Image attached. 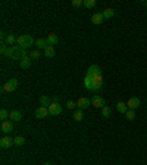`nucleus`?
I'll list each match as a JSON object with an SVG mask.
<instances>
[{
	"instance_id": "20",
	"label": "nucleus",
	"mask_w": 147,
	"mask_h": 165,
	"mask_svg": "<svg viewBox=\"0 0 147 165\" xmlns=\"http://www.w3.org/2000/svg\"><path fill=\"white\" fill-rule=\"evenodd\" d=\"M116 109H118V112L125 113L128 111V105L125 102H118V103H116Z\"/></svg>"
},
{
	"instance_id": "28",
	"label": "nucleus",
	"mask_w": 147,
	"mask_h": 165,
	"mask_svg": "<svg viewBox=\"0 0 147 165\" xmlns=\"http://www.w3.org/2000/svg\"><path fill=\"white\" fill-rule=\"evenodd\" d=\"M14 140H15V145L16 146H22L24 143H25V139H24L22 136H18V137H15Z\"/></svg>"
},
{
	"instance_id": "1",
	"label": "nucleus",
	"mask_w": 147,
	"mask_h": 165,
	"mask_svg": "<svg viewBox=\"0 0 147 165\" xmlns=\"http://www.w3.org/2000/svg\"><path fill=\"white\" fill-rule=\"evenodd\" d=\"M16 43H18V46L22 47V49H28V47H31L35 43L33 39V35H28V34H22V35H18V39H16Z\"/></svg>"
},
{
	"instance_id": "27",
	"label": "nucleus",
	"mask_w": 147,
	"mask_h": 165,
	"mask_svg": "<svg viewBox=\"0 0 147 165\" xmlns=\"http://www.w3.org/2000/svg\"><path fill=\"white\" fill-rule=\"evenodd\" d=\"M9 113H10V112H7L6 109H2V111H0V119H2V122H3V121H7V118H9Z\"/></svg>"
},
{
	"instance_id": "9",
	"label": "nucleus",
	"mask_w": 147,
	"mask_h": 165,
	"mask_svg": "<svg viewBox=\"0 0 147 165\" xmlns=\"http://www.w3.org/2000/svg\"><path fill=\"white\" fill-rule=\"evenodd\" d=\"M47 109H49V113H50V115H53V117L54 115H59V113L62 112V106H60L59 103H52Z\"/></svg>"
},
{
	"instance_id": "12",
	"label": "nucleus",
	"mask_w": 147,
	"mask_h": 165,
	"mask_svg": "<svg viewBox=\"0 0 147 165\" xmlns=\"http://www.w3.org/2000/svg\"><path fill=\"white\" fill-rule=\"evenodd\" d=\"M31 62H33V59H31L30 56H24V58L19 60V65L22 69H28V68L31 66Z\"/></svg>"
},
{
	"instance_id": "2",
	"label": "nucleus",
	"mask_w": 147,
	"mask_h": 165,
	"mask_svg": "<svg viewBox=\"0 0 147 165\" xmlns=\"http://www.w3.org/2000/svg\"><path fill=\"white\" fill-rule=\"evenodd\" d=\"M16 89H18V80L12 78V80H9V81H6V83L3 84V87H2V92L10 93V92H15Z\"/></svg>"
},
{
	"instance_id": "22",
	"label": "nucleus",
	"mask_w": 147,
	"mask_h": 165,
	"mask_svg": "<svg viewBox=\"0 0 147 165\" xmlns=\"http://www.w3.org/2000/svg\"><path fill=\"white\" fill-rule=\"evenodd\" d=\"M54 47L53 46H49L47 47V49H44V56H46V58H53L54 56Z\"/></svg>"
},
{
	"instance_id": "17",
	"label": "nucleus",
	"mask_w": 147,
	"mask_h": 165,
	"mask_svg": "<svg viewBox=\"0 0 147 165\" xmlns=\"http://www.w3.org/2000/svg\"><path fill=\"white\" fill-rule=\"evenodd\" d=\"M35 46L38 47V49H47L50 44H49L47 39H37L35 40Z\"/></svg>"
},
{
	"instance_id": "29",
	"label": "nucleus",
	"mask_w": 147,
	"mask_h": 165,
	"mask_svg": "<svg viewBox=\"0 0 147 165\" xmlns=\"http://www.w3.org/2000/svg\"><path fill=\"white\" fill-rule=\"evenodd\" d=\"M84 6L91 9V7L96 6V0H84Z\"/></svg>"
},
{
	"instance_id": "24",
	"label": "nucleus",
	"mask_w": 147,
	"mask_h": 165,
	"mask_svg": "<svg viewBox=\"0 0 147 165\" xmlns=\"http://www.w3.org/2000/svg\"><path fill=\"white\" fill-rule=\"evenodd\" d=\"M110 113H112V111H110L109 106H103V108H101V117H103V118H109Z\"/></svg>"
},
{
	"instance_id": "13",
	"label": "nucleus",
	"mask_w": 147,
	"mask_h": 165,
	"mask_svg": "<svg viewBox=\"0 0 147 165\" xmlns=\"http://www.w3.org/2000/svg\"><path fill=\"white\" fill-rule=\"evenodd\" d=\"M46 39H47V41H49V44H50V46H56V44L59 43V37H58L54 33H50Z\"/></svg>"
},
{
	"instance_id": "33",
	"label": "nucleus",
	"mask_w": 147,
	"mask_h": 165,
	"mask_svg": "<svg viewBox=\"0 0 147 165\" xmlns=\"http://www.w3.org/2000/svg\"><path fill=\"white\" fill-rule=\"evenodd\" d=\"M53 103H59V97H58V96H54L53 97Z\"/></svg>"
},
{
	"instance_id": "4",
	"label": "nucleus",
	"mask_w": 147,
	"mask_h": 165,
	"mask_svg": "<svg viewBox=\"0 0 147 165\" xmlns=\"http://www.w3.org/2000/svg\"><path fill=\"white\" fill-rule=\"evenodd\" d=\"M94 81V92H100L101 87H103V75L101 74H97V75H94V77H91Z\"/></svg>"
},
{
	"instance_id": "15",
	"label": "nucleus",
	"mask_w": 147,
	"mask_h": 165,
	"mask_svg": "<svg viewBox=\"0 0 147 165\" xmlns=\"http://www.w3.org/2000/svg\"><path fill=\"white\" fill-rule=\"evenodd\" d=\"M84 86H85V89L87 90H90V92H94V81L91 77H88V75H85V80H84Z\"/></svg>"
},
{
	"instance_id": "11",
	"label": "nucleus",
	"mask_w": 147,
	"mask_h": 165,
	"mask_svg": "<svg viewBox=\"0 0 147 165\" xmlns=\"http://www.w3.org/2000/svg\"><path fill=\"white\" fill-rule=\"evenodd\" d=\"M140 99H138V97H131V99L128 100V109H133V111H135V109H137V108H138V106H140Z\"/></svg>"
},
{
	"instance_id": "25",
	"label": "nucleus",
	"mask_w": 147,
	"mask_h": 165,
	"mask_svg": "<svg viewBox=\"0 0 147 165\" xmlns=\"http://www.w3.org/2000/svg\"><path fill=\"white\" fill-rule=\"evenodd\" d=\"M125 117H127L128 121H134V119H135V111H133V109H128L127 112H125Z\"/></svg>"
},
{
	"instance_id": "19",
	"label": "nucleus",
	"mask_w": 147,
	"mask_h": 165,
	"mask_svg": "<svg viewBox=\"0 0 147 165\" xmlns=\"http://www.w3.org/2000/svg\"><path fill=\"white\" fill-rule=\"evenodd\" d=\"M101 13H103V18H105V19H110V18L115 15V10L112 9V7H106Z\"/></svg>"
},
{
	"instance_id": "21",
	"label": "nucleus",
	"mask_w": 147,
	"mask_h": 165,
	"mask_svg": "<svg viewBox=\"0 0 147 165\" xmlns=\"http://www.w3.org/2000/svg\"><path fill=\"white\" fill-rule=\"evenodd\" d=\"M16 39L18 37H15L14 34H7L6 39H5V44H7V46H10V44H14V43H16Z\"/></svg>"
},
{
	"instance_id": "32",
	"label": "nucleus",
	"mask_w": 147,
	"mask_h": 165,
	"mask_svg": "<svg viewBox=\"0 0 147 165\" xmlns=\"http://www.w3.org/2000/svg\"><path fill=\"white\" fill-rule=\"evenodd\" d=\"M66 106H68V109H75V108H77V102H74V100H69Z\"/></svg>"
},
{
	"instance_id": "8",
	"label": "nucleus",
	"mask_w": 147,
	"mask_h": 165,
	"mask_svg": "<svg viewBox=\"0 0 147 165\" xmlns=\"http://www.w3.org/2000/svg\"><path fill=\"white\" fill-rule=\"evenodd\" d=\"M47 115H50V113H49V109H47V108H44V106H40V108L35 111V117H37L38 119L47 118Z\"/></svg>"
},
{
	"instance_id": "18",
	"label": "nucleus",
	"mask_w": 147,
	"mask_h": 165,
	"mask_svg": "<svg viewBox=\"0 0 147 165\" xmlns=\"http://www.w3.org/2000/svg\"><path fill=\"white\" fill-rule=\"evenodd\" d=\"M9 119H10V121H21V119H22V113H21L19 111H10Z\"/></svg>"
},
{
	"instance_id": "31",
	"label": "nucleus",
	"mask_w": 147,
	"mask_h": 165,
	"mask_svg": "<svg viewBox=\"0 0 147 165\" xmlns=\"http://www.w3.org/2000/svg\"><path fill=\"white\" fill-rule=\"evenodd\" d=\"M82 5H84L82 0H72V6L74 7H80V6H82Z\"/></svg>"
},
{
	"instance_id": "14",
	"label": "nucleus",
	"mask_w": 147,
	"mask_h": 165,
	"mask_svg": "<svg viewBox=\"0 0 147 165\" xmlns=\"http://www.w3.org/2000/svg\"><path fill=\"white\" fill-rule=\"evenodd\" d=\"M97 74H101V69L97 65H91L88 68V71H87L88 77H94V75H97Z\"/></svg>"
},
{
	"instance_id": "7",
	"label": "nucleus",
	"mask_w": 147,
	"mask_h": 165,
	"mask_svg": "<svg viewBox=\"0 0 147 165\" xmlns=\"http://www.w3.org/2000/svg\"><path fill=\"white\" fill-rule=\"evenodd\" d=\"M91 103H93L94 108H99V109H101L103 106H105V99L101 97V96H99V94H96V96H93V99H91Z\"/></svg>"
},
{
	"instance_id": "5",
	"label": "nucleus",
	"mask_w": 147,
	"mask_h": 165,
	"mask_svg": "<svg viewBox=\"0 0 147 165\" xmlns=\"http://www.w3.org/2000/svg\"><path fill=\"white\" fill-rule=\"evenodd\" d=\"M12 145H15V140L10 139L9 136H3L0 139V147H3V149H9Z\"/></svg>"
},
{
	"instance_id": "10",
	"label": "nucleus",
	"mask_w": 147,
	"mask_h": 165,
	"mask_svg": "<svg viewBox=\"0 0 147 165\" xmlns=\"http://www.w3.org/2000/svg\"><path fill=\"white\" fill-rule=\"evenodd\" d=\"M2 131L5 133V134H9L10 131H14V124H12V121H10V119L2 122Z\"/></svg>"
},
{
	"instance_id": "30",
	"label": "nucleus",
	"mask_w": 147,
	"mask_h": 165,
	"mask_svg": "<svg viewBox=\"0 0 147 165\" xmlns=\"http://www.w3.org/2000/svg\"><path fill=\"white\" fill-rule=\"evenodd\" d=\"M30 58H31L33 60H37L38 58H40V52H38V50H33L31 55H30Z\"/></svg>"
},
{
	"instance_id": "35",
	"label": "nucleus",
	"mask_w": 147,
	"mask_h": 165,
	"mask_svg": "<svg viewBox=\"0 0 147 165\" xmlns=\"http://www.w3.org/2000/svg\"><path fill=\"white\" fill-rule=\"evenodd\" d=\"M143 3H144V5H146V6H147V0H144V2H143Z\"/></svg>"
},
{
	"instance_id": "23",
	"label": "nucleus",
	"mask_w": 147,
	"mask_h": 165,
	"mask_svg": "<svg viewBox=\"0 0 147 165\" xmlns=\"http://www.w3.org/2000/svg\"><path fill=\"white\" fill-rule=\"evenodd\" d=\"M40 105L44 106V108H49V106L52 105V103H50V97H47V96H41L40 97Z\"/></svg>"
},
{
	"instance_id": "34",
	"label": "nucleus",
	"mask_w": 147,
	"mask_h": 165,
	"mask_svg": "<svg viewBox=\"0 0 147 165\" xmlns=\"http://www.w3.org/2000/svg\"><path fill=\"white\" fill-rule=\"evenodd\" d=\"M43 165H53V164H50V162H44Z\"/></svg>"
},
{
	"instance_id": "6",
	"label": "nucleus",
	"mask_w": 147,
	"mask_h": 165,
	"mask_svg": "<svg viewBox=\"0 0 147 165\" xmlns=\"http://www.w3.org/2000/svg\"><path fill=\"white\" fill-rule=\"evenodd\" d=\"M90 105H91V100L88 99V97H80V99L77 100V106H78V109H81V111L87 109Z\"/></svg>"
},
{
	"instance_id": "16",
	"label": "nucleus",
	"mask_w": 147,
	"mask_h": 165,
	"mask_svg": "<svg viewBox=\"0 0 147 165\" xmlns=\"http://www.w3.org/2000/svg\"><path fill=\"white\" fill-rule=\"evenodd\" d=\"M103 13H94L93 16H91V22L93 24H96V25H100V24H103Z\"/></svg>"
},
{
	"instance_id": "3",
	"label": "nucleus",
	"mask_w": 147,
	"mask_h": 165,
	"mask_svg": "<svg viewBox=\"0 0 147 165\" xmlns=\"http://www.w3.org/2000/svg\"><path fill=\"white\" fill-rule=\"evenodd\" d=\"M24 56H27V49H22V47H12V58L10 59H22Z\"/></svg>"
},
{
	"instance_id": "26",
	"label": "nucleus",
	"mask_w": 147,
	"mask_h": 165,
	"mask_svg": "<svg viewBox=\"0 0 147 165\" xmlns=\"http://www.w3.org/2000/svg\"><path fill=\"white\" fill-rule=\"evenodd\" d=\"M82 118H84V115H82V111H81V109L74 112V119H75V121H82Z\"/></svg>"
}]
</instances>
